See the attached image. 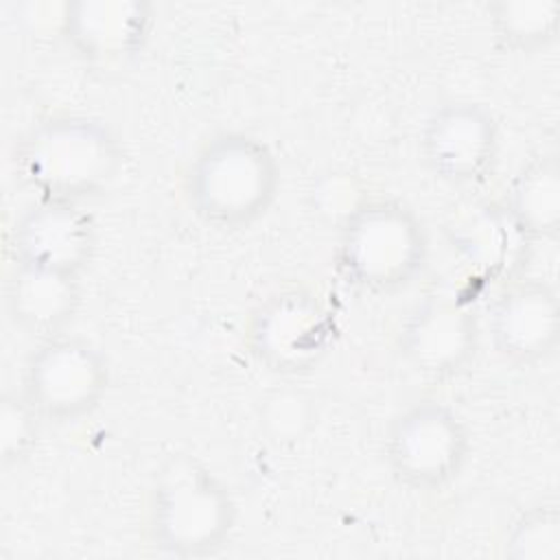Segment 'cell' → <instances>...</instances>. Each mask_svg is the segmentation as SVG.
<instances>
[{"label":"cell","instance_id":"cell-9","mask_svg":"<svg viewBox=\"0 0 560 560\" xmlns=\"http://www.w3.org/2000/svg\"><path fill=\"white\" fill-rule=\"evenodd\" d=\"M96 245L92 212L66 201L37 199L15 217L9 232L11 262L79 278L90 269Z\"/></svg>","mask_w":560,"mask_h":560},{"label":"cell","instance_id":"cell-11","mask_svg":"<svg viewBox=\"0 0 560 560\" xmlns=\"http://www.w3.org/2000/svg\"><path fill=\"white\" fill-rule=\"evenodd\" d=\"M396 348L418 374L457 376L477 354L479 324L464 302L431 295L407 313L398 328Z\"/></svg>","mask_w":560,"mask_h":560},{"label":"cell","instance_id":"cell-8","mask_svg":"<svg viewBox=\"0 0 560 560\" xmlns=\"http://www.w3.org/2000/svg\"><path fill=\"white\" fill-rule=\"evenodd\" d=\"M499 120L483 103L446 101L424 120L420 155L427 171L448 186L481 184L497 164Z\"/></svg>","mask_w":560,"mask_h":560},{"label":"cell","instance_id":"cell-15","mask_svg":"<svg viewBox=\"0 0 560 560\" xmlns=\"http://www.w3.org/2000/svg\"><path fill=\"white\" fill-rule=\"evenodd\" d=\"M486 13L492 39L508 52L536 55L558 39V0H497L486 7Z\"/></svg>","mask_w":560,"mask_h":560},{"label":"cell","instance_id":"cell-10","mask_svg":"<svg viewBox=\"0 0 560 560\" xmlns=\"http://www.w3.org/2000/svg\"><path fill=\"white\" fill-rule=\"evenodd\" d=\"M494 352L512 365L534 368L556 354L560 341V300L542 278L508 282L488 311Z\"/></svg>","mask_w":560,"mask_h":560},{"label":"cell","instance_id":"cell-1","mask_svg":"<svg viewBox=\"0 0 560 560\" xmlns=\"http://www.w3.org/2000/svg\"><path fill=\"white\" fill-rule=\"evenodd\" d=\"M122 166L118 133L85 114L44 116L15 144L18 175L37 199L85 206L116 184Z\"/></svg>","mask_w":560,"mask_h":560},{"label":"cell","instance_id":"cell-14","mask_svg":"<svg viewBox=\"0 0 560 560\" xmlns=\"http://www.w3.org/2000/svg\"><path fill=\"white\" fill-rule=\"evenodd\" d=\"M525 243L560 234V166L556 153H538L512 175L501 203Z\"/></svg>","mask_w":560,"mask_h":560},{"label":"cell","instance_id":"cell-2","mask_svg":"<svg viewBox=\"0 0 560 560\" xmlns=\"http://www.w3.org/2000/svg\"><path fill=\"white\" fill-rule=\"evenodd\" d=\"M282 171L276 151L247 131H219L190 158L184 199L190 212L217 230H243L276 203Z\"/></svg>","mask_w":560,"mask_h":560},{"label":"cell","instance_id":"cell-6","mask_svg":"<svg viewBox=\"0 0 560 560\" xmlns=\"http://www.w3.org/2000/svg\"><path fill=\"white\" fill-rule=\"evenodd\" d=\"M112 385L109 359L77 332L37 341L22 374V394L46 424L68 427L94 416Z\"/></svg>","mask_w":560,"mask_h":560},{"label":"cell","instance_id":"cell-3","mask_svg":"<svg viewBox=\"0 0 560 560\" xmlns=\"http://www.w3.org/2000/svg\"><path fill=\"white\" fill-rule=\"evenodd\" d=\"M147 505L149 540L168 558L214 556L238 523L230 486L208 464L184 453L171 455L155 470Z\"/></svg>","mask_w":560,"mask_h":560},{"label":"cell","instance_id":"cell-7","mask_svg":"<svg viewBox=\"0 0 560 560\" xmlns=\"http://www.w3.org/2000/svg\"><path fill=\"white\" fill-rule=\"evenodd\" d=\"M339 326L330 306L311 289L287 287L262 298L245 322V346L267 372H313L335 346Z\"/></svg>","mask_w":560,"mask_h":560},{"label":"cell","instance_id":"cell-16","mask_svg":"<svg viewBox=\"0 0 560 560\" xmlns=\"http://www.w3.org/2000/svg\"><path fill=\"white\" fill-rule=\"evenodd\" d=\"M503 556L510 560H560V510L556 503L525 508L508 527Z\"/></svg>","mask_w":560,"mask_h":560},{"label":"cell","instance_id":"cell-4","mask_svg":"<svg viewBox=\"0 0 560 560\" xmlns=\"http://www.w3.org/2000/svg\"><path fill=\"white\" fill-rule=\"evenodd\" d=\"M431 238L420 214L400 199L359 201L339 228L337 271L368 295L407 291L424 273Z\"/></svg>","mask_w":560,"mask_h":560},{"label":"cell","instance_id":"cell-5","mask_svg":"<svg viewBox=\"0 0 560 560\" xmlns=\"http://www.w3.org/2000/svg\"><path fill=\"white\" fill-rule=\"evenodd\" d=\"M472 451L466 418L442 400H416L392 416L383 459L394 481L413 492H440L459 479Z\"/></svg>","mask_w":560,"mask_h":560},{"label":"cell","instance_id":"cell-12","mask_svg":"<svg viewBox=\"0 0 560 560\" xmlns=\"http://www.w3.org/2000/svg\"><path fill=\"white\" fill-rule=\"evenodd\" d=\"M153 28V4L144 0H74L61 7L59 31L85 63L114 68L133 61Z\"/></svg>","mask_w":560,"mask_h":560},{"label":"cell","instance_id":"cell-13","mask_svg":"<svg viewBox=\"0 0 560 560\" xmlns=\"http://www.w3.org/2000/svg\"><path fill=\"white\" fill-rule=\"evenodd\" d=\"M83 304V278L11 262L4 308L11 324L37 341L68 332Z\"/></svg>","mask_w":560,"mask_h":560},{"label":"cell","instance_id":"cell-17","mask_svg":"<svg viewBox=\"0 0 560 560\" xmlns=\"http://www.w3.org/2000/svg\"><path fill=\"white\" fill-rule=\"evenodd\" d=\"M46 422L28 402V398L18 392H4L0 398V462L4 468L22 466L31 459L37 448L42 427Z\"/></svg>","mask_w":560,"mask_h":560}]
</instances>
